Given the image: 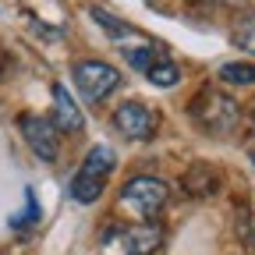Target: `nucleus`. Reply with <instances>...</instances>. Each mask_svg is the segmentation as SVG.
Listing matches in <instances>:
<instances>
[{"label": "nucleus", "mask_w": 255, "mask_h": 255, "mask_svg": "<svg viewBox=\"0 0 255 255\" xmlns=\"http://www.w3.org/2000/svg\"><path fill=\"white\" fill-rule=\"evenodd\" d=\"M191 121H195L202 131H213V135H227L231 128L241 121V107L238 100H231L227 92H216V89H202L188 107Z\"/></svg>", "instance_id": "obj_1"}, {"label": "nucleus", "mask_w": 255, "mask_h": 255, "mask_svg": "<svg viewBox=\"0 0 255 255\" xmlns=\"http://www.w3.org/2000/svg\"><path fill=\"white\" fill-rule=\"evenodd\" d=\"M114 167H117L114 149L110 145H92L89 156H85V163H82V170L71 177V199L82 202V206L96 202L103 195V184H107V177H110Z\"/></svg>", "instance_id": "obj_2"}, {"label": "nucleus", "mask_w": 255, "mask_h": 255, "mask_svg": "<svg viewBox=\"0 0 255 255\" xmlns=\"http://www.w3.org/2000/svg\"><path fill=\"white\" fill-rule=\"evenodd\" d=\"M167 195H170L167 181H159L152 174H135L131 181L124 184V191H121V206L131 216H138V220L149 223L159 209L167 206Z\"/></svg>", "instance_id": "obj_3"}, {"label": "nucleus", "mask_w": 255, "mask_h": 255, "mask_svg": "<svg viewBox=\"0 0 255 255\" xmlns=\"http://www.w3.org/2000/svg\"><path fill=\"white\" fill-rule=\"evenodd\" d=\"M71 78H75L78 92L85 96L89 103L107 100V96L121 85V71L114 68V64H107V60H78L75 71H71Z\"/></svg>", "instance_id": "obj_4"}, {"label": "nucleus", "mask_w": 255, "mask_h": 255, "mask_svg": "<svg viewBox=\"0 0 255 255\" xmlns=\"http://www.w3.org/2000/svg\"><path fill=\"white\" fill-rule=\"evenodd\" d=\"M18 128H21V138L28 142V149L36 152L43 163H57L60 156V145H57V128L39 117V114H21L18 117Z\"/></svg>", "instance_id": "obj_5"}, {"label": "nucleus", "mask_w": 255, "mask_h": 255, "mask_svg": "<svg viewBox=\"0 0 255 255\" xmlns=\"http://www.w3.org/2000/svg\"><path fill=\"white\" fill-rule=\"evenodd\" d=\"M114 128L124 135V138H135V142H145L156 135V114L142 103H124L114 110Z\"/></svg>", "instance_id": "obj_6"}, {"label": "nucleus", "mask_w": 255, "mask_h": 255, "mask_svg": "<svg viewBox=\"0 0 255 255\" xmlns=\"http://www.w3.org/2000/svg\"><path fill=\"white\" fill-rule=\"evenodd\" d=\"M53 128H60V131H82V110L78 103L68 96V89L64 85H53V117H50Z\"/></svg>", "instance_id": "obj_7"}, {"label": "nucleus", "mask_w": 255, "mask_h": 255, "mask_svg": "<svg viewBox=\"0 0 255 255\" xmlns=\"http://www.w3.org/2000/svg\"><path fill=\"white\" fill-rule=\"evenodd\" d=\"M124 241H128V255H152L159 248V241H163V231L156 223H142V227L128 231Z\"/></svg>", "instance_id": "obj_8"}, {"label": "nucleus", "mask_w": 255, "mask_h": 255, "mask_svg": "<svg viewBox=\"0 0 255 255\" xmlns=\"http://www.w3.org/2000/svg\"><path fill=\"white\" fill-rule=\"evenodd\" d=\"M89 14H92V21H100V25L110 32V36H114V39H121V43H124V39H142V43H149L138 28H131L128 21H117V18H114L110 11H103V7H89Z\"/></svg>", "instance_id": "obj_9"}, {"label": "nucleus", "mask_w": 255, "mask_h": 255, "mask_svg": "<svg viewBox=\"0 0 255 255\" xmlns=\"http://www.w3.org/2000/svg\"><path fill=\"white\" fill-rule=\"evenodd\" d=\"M184 184L191 195H209V191H216V170H209L206 163H195L184 174Z\"/></svg>", "instance_id": "obj_10"}, {"label": "nucleus", "mask_w": 255, "mask_h": 255, "mask_svg": "<svg viewBox=\"0 0 255 255\" xmlns=\"http://www.w3.org/2000/svg\"><path fill=\"white\" fill-rule=\"evenodd\" d=\"M220 78L227 85H255V64L248 60H231L220 68Z\"/></svg>", "instance_id": "obj_11"}, {"label": "nucleus", "mask_w": 255, "mask_h": 255, "mask_svg": "<svg viewBox=\"0 0 255 255\" xmlns=\"http://www.w3.org/2000/svg\"><path fill=\"white\" fill-rule=\"evenodd\" d=\"M145 78H149L152 85H159V89H170V85L181 82V68H177V64H170V60H156L152 68L145 71Z\"/></svg>", "instance_id": "obj_12"}, {"label": "nucleus", "mask_w": 255, "mask_h": 255, "mask_svg": "<svg viewBox=\"0 0 255 255\" xmlns=\"http://www.w3.org/2000/svg\"><path fill=\"white\" fill-rule=\"evenodd\" d=\"M124 60L131 64V68H138V71H149L152 64H156V46H145V50H124Z\"/></svg>", "instance_id": "obj_13"}, {"label": "nucleus", "mask_w": 255, "mask_h": 255, "mask_svg": "<svg viewBox=\"0 0 255 255\" xmlns=\"http://www.w3.org/2000/svg\"><path fill=\"white\" fill-rule=\"evenodd\" d=\"M238 46H245V50L255 53V14H248V18L238 25Z\"/></svg>", "instance_id": "obj_14"}, {"label": "nucleus", "mask_w": 255, "mask_h": 255, "mask_svg": "<svg viewBox=\"0 0 255 255\" xmlns=\"http://www.w3.org/2000/svg\"><path fill=\"white\" fill-rule=\"evenodd\" d=\"M252 131H255V114H252Z\"/></svg>", "instance_id": "obj_15"}, {"label": "nucleus", "mask_w": 255, "mask_h": 255, "mask_svg": "<svg viewBox=\"0 0 255 255\" xmlns=\"http://www.w3.org/2000/svg\"><path fill=\"white\" fill-rule=\"evenodd\" d=\"M252 252H255V234H252Z\"/></svg>", "instance_id": "obj_16"}, {"label": "nucleus", "mask_w": 255, "mask_h": 255, "mask_svg": "<svg viewBox=\"0 0 255 255\" xmlns=\"http://www.w3.org/2000/svg\"><path fill=\"white\" fill-rule=\"evenodd\" d=\"M252 163H255V152H252Z\"/></svg>", "instance_id": "obj_17"}]
</instances>
